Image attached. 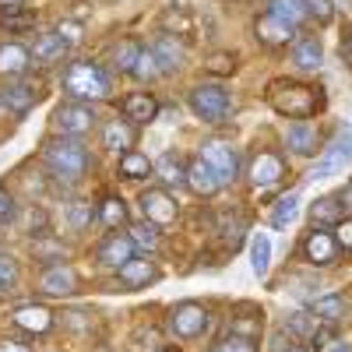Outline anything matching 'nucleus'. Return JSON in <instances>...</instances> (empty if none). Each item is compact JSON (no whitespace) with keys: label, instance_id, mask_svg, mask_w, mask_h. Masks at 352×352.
Returning a JSON list of instances; mask_svg holds the SVG:
<instances>
[{"label":"nucleus","instance_id":"obj_11","mask_svg":"<svg viewBox=\"0 0 352 352\" xmlns=\"http://www.w3.org/2000/svg\"><path fill=\"white\" fill-rule=\"evenodd\" d=\"M39 292L43 296H74L78 292V272L71 264H50V268L39 275Z\"/></svg>","mask_w":352,"mask_h":352},{"label":"nucleus","instance_id":"obj_39","mask_svg":"<svg viewBox=\"0 0 352 352\" xmlns=\"http://www.w3.org/2000/svg\"><path fill=\"white\" fill-rule=\"evenodd\" d=\"M92 219H99V208H92V201H71V204H67V222H71V229L92 226Z\"/></svg>","mask_w":352,"mask_h":352},{"label":"nucleus","instance_id":"obj_47","mask_svg":"<svg viewBox=\"0 0 352 352\" xmlns=\"http://www.w3.org/2000/svg\"><path fill=\"white\" fill-rule=\"evenodd\" d=\"M335 232H338V236H335V240H338V247L352 254V215H349V219H342V222L335 226Z\"/></svg>","mask_w":352,"mask_h":352},{"label":"nucleus","instance_id":"obj_52","mask_svg":"<svg viewBox=\"0 0 352 352\" xmlns=\"http://www.w3.org/2000/svg\"><path fill=\"white\" fill-rule=\"evenodd\" d=\"M282 352H310V349H303V345H289V349H282Z\"/></svg>","mask_w":352,"mask_h":352},{"label":"nucleus","instance_id":"obj_54","mask_svg":"<svg viewBox=\"0 0 352 352\" xmlns=\"http://www.w3.org/2000/svg\"><path fill=\"white\" fill-rule=\"evenodd\" d=\"M331 352H352V345H335Z\"/></svg>","mask_w":352,"mask_h":352},{"label":"nucleus","instance_id":"obj_3","mask_svg":"<svg viewBox=\"0 0 352 352\" xmlns=\"http://www.w3.org/2000/svg\"><path fill=\"white\" fill-rule=\"evenodd\" d=\"M64 92L74 99V102H96V99H106L109 96V78L99 64L92 60H78L67 67L64 74Z\"/></svg>","mask_w":352,"mask_h":352},{"label":"nucleus","instance_id":"obj_18","mask_svg":"<svg viewBox=\"0 0 352 352\" xmlns=\"http://www.w3.org/2000/svg\"><path fill=\"white\" fill-rule=\"evenodd\" d=\"M187 187L197 194V197H212L219 187H222V180H219V173L208 166V162H204L201 155L187 166Z\"/></svg>","mask_w":352,"mask_h":352},{"label":"nucleus","instance_id":"obj_31","mask_svg":"<svg viewBox=\"0 0 352 352\" xmlns=\"http://www.w3.org/2000/svg\"><path fill=\"white\" fill-rule=\"evenodd\" d=\"M141 43L138 39H120L113 46V67L116 71H127V74H134V67H138V60H141Z\"/></svg>","mask_w":352,"mask_h":352},{"label":"nucleus","instance_id":"obj_50","mask_svg":"<svg viewBox=\"0 0 352 352\" xmlns=\"http://www.w3.org/2000/svg\"><path fill=\"white\" fill-rule=\"evenodd\" d=\"M338 201H342V208H345V215H352V180L345 184V190L338 194Z\"/></svg>","mask_w":352,"mask_h":352},{"label":"nucleus","instance_id":"obj_36","mask_svg":"<svg viewBox=\"0 0 352 352\" xmlns=\"http://www.w3.org/2000/svg\"><path fill=\"white\" fill-rule=\"evenodd\" d=\"M317 328H320V324H317V317L307 314V310H296V314H289V317H285V331L300 335V338H314Z\"/></svg>","mask_w":352,"mask_h":352},{"label":"nucleus","instance_id":"obj_30","mask_svg":"<svg viewBox=\"0 0 352 352\" xmlns=\"http://www.w3.org/2000/svg\"><path fill=\"white\" fill-rule=\"evenodd\" d=\"M32 53H36L39 64H56V60H64V56H67V46H64V39L56 36V32H43L36 39Z\"/></svg>","mask_w":352,"mask_h":352},{"label":"nucleus","instance_id":"obj_14","mask_svg":"<svg viewBox=\"0 0 352 352\" xmlns=\"http://www.w3.org/2000/svg\"><path fill=\"white\" fill-rule=\"evenodd\" d=\"M152 56H155V64H159L162 74H173V71L184 67L187 50H184V43L176 39V36L162 32V36H155V43H152Z\"/></svg>","mask_w":352,"mask_h":352},{"label":"nucleus","instance_id":"obj_21","mask_svg":"<svg viewBox=\"0 0 352 352\" xmlns=\"http://www.w3.org/2000/svg\"><path fill=\"white\" fill-rule=\"evenodd\" d=\"M342 219H345V208H342V201H338L335 194L317 197V201L310 204V222H314V229H331V226H338Z\"/></svg>","mask_w":352,"mask_h":352},{"label":"nucleus","instance_id":"obj_13","mask_svg":"<svg viewBox=\"0 0 352 352\" xmlns=\"http://www.w3.org/2000/svg\"><path fill=\"white\" fill-rule=\"evenodd\" d=\"M247 176H250L254 187H275V184L285 180V159L275 155V152H257Z\"/></svg>","mask_w":352,"mask_h":352},{"label":"nucleus","instance_id":"obj_38","mask_svg":"<svg viewBox=\"0 0 352 352\" xmlns=\"http://www.w3.org/2000/svg\"><path fill=\"white\" fill-rule=\"evenodd\" d=\"M296 215H300V197L289 194V197H282V201L275 204L272 226H275V229H285V226H292V219H296Z\"/></svg>","mask_w":352,"mask_h":352},{"label":"nucleus","instance_id":"obj_27","mask_svg":"<svg viewBox=\"0 0 352 352\" xmlns=\"http://www.w3.org/2000/svg\"><path fill=\"white\" fill-rule=\"evenodd\" d=\"M285 144H289L296 155H314V152H317V127L307 124V120L292 124L289 134H285Z\"/></svg>","mask_w":352,"mask_h":352},{"label":"nucleus","instance_id":"obj_29","mask_svg":"<svg viewBox=\"0 0 352 352\" xmlns=\"http://www.w3.org/2000/svg\"><path fill=\"white\" fill-rule=\"evenodd\" d=\"M268 14L282 18V21L292 25V28H300V25L310 18V8H307V0H272Z\"/></svg>","mask_w":352,"mask_h":352},{"label":"nucleus","instance_id":"obj_6","mask_svg":"<svg viewBox=\"0 0 352 352\" xmlns=\"http://www.w3.org/2000/svg\"><path fill=\"white\" fill-rule=\"evenodd\" d=\"M53 127L64 138H85L96 127V109L88 102H67V106H60L53 113Z\"/></svg>","mask_w":352,"mask_h":352},{"label":"nucleus","instance_id":"obj_28","mask_svg":"<svg viewBox=\"0 0 352 352\" xmlns=\"http://www.w3.org/2000/svg\"><path fill=\"white\" fill-rule=\"evenodd\" d=\"M0 96H4V106H8L11 113L25 116L28 109L39 102V88H36V85H11L8 92H0Z\"/></svg>","mask_w":352,"mask_h":352},{"label":"nucleus","instance_id":"obj_15","mask_svg":"<svg viewBox=\"0 0 352 352\" xmlns=\"http://www.w3.org/2000/svg\"><path fill=\"white\" fill-rule=\"evenodd\" d=\"M254 36H257V43L261 46H289V39L296 36V28L292 25H285L282 18H275V14H261L257 21H254Z\"/></svg>","mask_w":352,"mask_h":352},{"label":"nucleus","instance_id":"obj_24","mask_svg":"<svg viewBox=\"0 0 352 352\" xmlns=\"http://www.w3.org/2000/svg\"><path fill=\"white\" fill-rule=\"evenodd\" d=\"M152 173H159V180L166 187H184L187 184V166L176 152H162L155 162H152Z\"/></svg>","mask_w":352,"mask_h":352},{"label":"nucleus","instance_id":"obj_42","mask_svg":"<svg viewBox=\"0 0 352 352\" xmlns=\"http://www.w3.org/2000/svg\"><path fill=\"white\" fill-rule=\"evenodd\" d=\"M18 285V261L11 254H0V292H11Z\"/></svg>","mask_w":352,"mask_h":352},{"label":"nucleus","instance_id":"obj_43","mask_svg":"<svg viewBox=\"0 0 352 352\" xmlns=\"http://www.w3.org/2000/svg\"><path fill=\"white\" fill-rule=\"evenodd\" d=\"M134 74H138L141 81H152V78H159V74H162V71H159V64H155V56H152V50H141V60H138Z\"/></svg>","mask_w":352,"mask_h":352},{"label":"nucleus","instance_id":"obj_32","mask_svg":"<svg viewBox=\"0 0 352 352\" xmlns=\"http://www.w3.org/2000/svg\"><path fill=\"white\" fill-rule=\"evenodd\" d=\"M116 173L124 176V180H144V176L152 173V162H148V155H141V152H124L120 155V166H116Z\"/></svg>","mask_w":352,"mask_h":352},{"label":"nucleus","instance_id":"obj_26","mask_svg":"<svg viewBox=\"0 0 352 352\" xmlns=\"http://www.w3.org/2000/svg\"><path fill=\"white\" fill-rule=\"evenodd\" d=\"M310 314L317 317V324H338V320L345 317V296H338V292H328V296H317Z\"/></svg>","mask_w":352,"mask_h":352},{"label":"nucleus","instance_id":"obj_4","mask_svg":"<svg viewBox=\"0 0 352 352\" xmlns=\"http://www.w3.org/2000/svg\"><path fill=\"white\" fill-rule=\"evenodd\" d=\"M166 324H169V331L176 338H184V342L201 338L204 331H208V310H204L201 303H194V300H184V303H176L169 310Z\"/></svg>","mask_w":352,"mask_h":352},{"label":"nucleus","instance_id":"obj_33","mask_svg":"<svg viewBox=\"0 0 352 352\" xmlns=\"http://www.w3.org/2000/svg\"><path fill=\"white\" fill-rule=\"evenodd\" d=\"M250 268H254V275H268V268H272V240H268V232H257L254 236V243H250Z\"/></svg>","mask_w":352,"mask_h":352},{"label":"nucleus","instance_id":"obj_25","mask_svg":"<svg viewBox=\"0 0 352 352\" xmlns=\"http://www.w3.org/2000/svg\"><path fill=\"white\" fill-rule=\"evenodd\" d=\"M162 28L169 36H176V39H190L194 36V28H197V18H194V11L190 8H166L162 11Z\"/></svg>","mask_w":352,"mask_h":352},{"label":"nucleus","instance_id":"obj_1","mask_svg":"<svg viewBox=\"0 0 352 352\" xmlns=\"http://www.w3.org/2000/svg\"><path fill=\"white\" fill-rule=\"evenodd\" d=\"M324 92L314 85H300V81H275L268 92V106L278 116H289V120H310L324 109Z\"/></svg>","mask_w":352,"mask_h":352},{"label":"nucleus","instance_id":"obj_8","mask_svg":"<svg viewBox=\"0 0 352 352\" xmlns=\"http://www.w3.org/2000/svg\"><path fill=\"white\" fill-rule=\"evenodd\" d=\"M141 212H144V222H152V226H173L176 215H180V204H176L169 190L152 187L141 194Z\"/></svg>","mask_w":352,"mask_h":352},{"label":"nucleus","instance_id":"obj_57","mask_svg":"<svg viewBox=\"0 0 352 352\" xmlns=\"http://www.w3.org/2000/svg\"><path fill=\"white\" fill-rule=\"evenodd\" d=\"M4 4H21V0H4Z\"/></svg>","mask_w":352,"mask_h":352},{"label":"nucleus","instance_id":"obj_23","mask_svg":"<svg viewBox=\"0 0 352 352\" xmlns=\"http://www.w3.org/2000/svg\"><path fill=\"white\" fill-rule=\"evenodd\" d=\"M292 64H296L300 71H317L320 64H324V46H320V39L317 36L296 39V46H292Z\"/></svg>","mask_w":352,"mask_h":352},{"label":"nucleus","instance_id":"obj_10","mask_svg":"<svg viewBox=\"0 0 352 352\" xmlns=\"http://www.w3.org/2000/svg\"><path fill=\"white\" fill-rule=\"evenodd\" d=\"M155 278H159V268H155V261H148V257H131L127 264L116 268V285H120L124 292L148 289Z\"/></svg>","mask_w":352,"mask_h":352},{"label":"nucleus","instance_id":"obj_35","mask_svg":"<svg viewBox=\"0 0 352 352\" xmlns=\"http://www.w3.org/2000/svg\"><path fill=\"white\" fill-rule=\"evenodd\" d=\"M99 222L109 226V229L124 226V222H127V204H124L120 197H102V204H99Z\"/></svg>","mask_w":352,"mask_h":352},{"label":"nucleus","instance_id":"obj_58","mask_svg":"<svg viewBox=\"0 0 352 352\" xmlns=\"http://www.w3.org/2000/svg\"><path fill=\"white\" fill-rule=\"evenodd\" d=\"M349 4H352V0H349Z\"/></svg>","mask_w":352,"mask_h":352},{"label":"nucleus","instance_id":"obj_9","mask_svg":"<svg viewBox=\"0 0 352 352\" xmlns=\"http://www.w3.org/2000/svg\"><path fill=\"white\" fill-rule=\"evenodd\" d=\"M345 166H352V127L342 131V134L328 144V148H324V155H320L314 176H317V180H328V176L342 173Z\"/></svg>","mask_w":352,"mask_h":352},{"label":"nucleus","instance_id":"obj_22","mask_svg":"<svg viewBox=\"0 0 352 352\" xmlns=\"http://www.w3.org/2000/svg\"><path fill=\"white\" fill-rule=\"evenodd\" d=\"M32 67V50H25L21 43H4L0 46V74L18 78Z\"/></svg>","mask_w":352,"mask_h":352},{"label":"nucleus","instance_id":"obj_45","mask_svg":"<svg viewBox=\"0 0 352 352\" xmlns=\"http://www.w3.org/2000/svg\"><path fill=\"white\" fill-rule=\"evenodd\" d=\"M53 32L64 39V46H67V50H71L74 43H81V25H78V21H60V25L53 28Z\"/></svg>","mask_w":352,"mask_h":352},{"label":"nucleus","instance_id":"obj_53","mask_svg":"<svg viewBox=\"0 0 352 352\" xmlns=\"http://www.w3.org/2000/svg\"><path fill=\"white\" fill-rule=\"evenodd\" d=\"M155 352H180V349H176V345H159Z\"/></svg>","mask_w":352,"mask_h":352},{"label":"nucleus","instance_id":"obj_40","mask_svg":"<svg viewBox=\"0 0 352 352\" xmlns=\"http://www.w3.org/2000/svg\"><path fill=\"white\" fill-rule=\"evenodd\" d=\"M204 71L215 74V78H229L232 71H236V53H212L208 60H204Z\"/></svg>","mask_w":352,"mask_h":352},{"label":"nucleus","instance_id":"obj_17","mask_svg":"<svg viewBox=\"0 0 352 352\" xmlns=\"http://www.w3.org/2000/svg\"><path fill=\"white\" fill-rule=\"evenodd\" d=\"M14 328L28 331V335H50L53 331V314L39 303H28L14 310Z\"/></svg>","mask_w":352,"mask_h":352},{"label":"nucleus","instance_id":"obj_55","mask_svg":"<svg viewBox=\"0 0 352 352\" xmlns=\"http://www.w3.org/2000/svg\"><path fill=\"white\" fill-rule=\"evenodd\" d=\"M345 50H349V56H352V36H349V46H342V53H345Z\"/></svg>","mask_w":352,"mask_h":352},{"label":"nucleus","instance_id":"obj_16","mask_svg":"<svg viewBox=\"0 0 352 352\" xmlns=\"http://www.w3.org/2000/svg\"><path fill=\"white\" fill-rule=\"evenodd\" d=\"M96 257L106 264V268H120V264H127L134 257V240L124 236V232H109V236L99 243Z\"/></svg>","mask_w":352,"mask_h":352},{"label":"nucleus","instance_id":"obj_46","mask_svg":"<svg viewBox=\"0 0 352 352\" xmlns=\"http://www.w3.org/2000/svg\"><path fill=\"white\" fill-rule=\"evenodd\" d=\"M14 219V194L8 187H0V226H8Z\"/></svg>","mask_w":352,"mask_h":352},{"label":"nucleus","instance_id":"obj_20","mask_svg":"<svg viewBox=\"0 0 352 352\" xmlns=\"http://www.w3.org/2000/svg\"><path fill=\"white\" fill-rule=\"evenodd\" d=\"M124 116L131 124H152L155 116H159V102L152 92H131L124 99Z\"/></svg>","mask_w":352,"mask_h":352},{"label":"nucleus","instance_id":"obj_41","mask_svg":"<svg viewBox=\"0 0 352 352\" xmlns=\"http://www.w3.org/2000/svg\"><path fill=\"white\" fill-rule=\"evenodd\" d=\"M131 240H134V247H141V250H155V247H159V232H155L152 222H141V226L131 229Z\"/></svg>","mask_w":352,"mask_h":352},{"label":"nucleus","instance_id":"obj_34","mask_svg":"<svg viewBox=\"0 0 352 352\" xmlns=\"http://www.w3.org/2000/svg\"><path fill=\"white\" fill-rule=\"evenodd\" d=\"M219 232H222V243H226L229 250H236V247L243 243L247 219H243V215H222V226H219Z\"/></svg>","mask_w":352,"mask_h":352},{"label":"nucleus","instance_id":"obj_56","mask_svg":"<svg viewBox=\"0 0 352 352\" xmlns=\"http://www.w3.org/2000/svg\"><path fill=\"white\" fill-rule=\"evenodd\" d=\"M4 109H8V106H4V96H0V113H4Z\"/></svg>","mask_w":352,"mask_h":352},{"label":"nucleus","instance_id":"obj_12","mask_svg":"<svg viewBox=\"0 0 352 352\" xmlns=\"http://www.w3.org/2000/svg\"><path fill=\"white\" fill-rule=\"evenodd\" d=\"M338 240L331 236L328 229H314L310 236L303 240V257L314 264V268H328V264H335L338 261Z\"/></svg>","mask_w":352,"mask_h":352},{"label":"nucleus","instance_id":"obj_19","mask_svg":"<svg viewBox=\"0 0 352 352\" xmlns=\"http://www.w3.org/2000/svg\"><path fill=\"white\" fill-rule=\"evenodd\" d=\"M102 141H106V148L109 152H116V155H124V152H131L134 148V141H138V131H134V124L127 120H109L106 124V131H102Z\"/></svg>","mask_w":352,"mask_h":352},{"label":"nucleus","instance_id":"obj_37","mask_svg":"<svg viewBox=\"0 0 352 352\" xmlns=\"http://www.w3.org/2000/svg\"><path fill=\"white\" fill-rule=\"evenodd\" d=\"M0 25H4L8 32H28V28L36 25V18L28 14V11H21L18 4H11V8L0 11Z\"/></svg>","mask_w":352,"mask_h":352},{"label":"nucleus","instance_id":"obj_5","mask_svg":"<svg viewBox=\"0 0 352 352\" xmlns=\"http://www.w3.org/2000/svg\"><path fill=\"white\" fill-rule=\"evenodd\" d=\"M190 109H194V116H201L204 124H219V120H226V113H229V92L222 85H197L190 92Z\"/></svg>","mask_w":352,"mask_h":352},{"label":"nucleus","instance_id":"obj_2","mask_svg":"<svg viewBox=\"0 0 352 352\" xmlns=\"http://www.w3.org/2000/svg\"><path fill=\"white\" fill-rule=\"evenodd\" d=\"M43 159H46L50 173L64 184H78L88 173V152L78 138H50L43 144Z\"/></svg>","mask_w":352,"mask_h":352},{"label":"nucleus","instance_id":"obj_7","mask_svg":"<svg viewBox=\"0 0 352 352\" xmlns=\"http://www.w3.org/2000/svg\"><path fill=\"white\" fill-rule=\"evenodd\" d=\"M201 159L219 173L222 184H232V180L240 176V155H236V148H232V144H226V141H204V144H201Z\"/></svg>","mask_w":352,"mask_h":352},{"label":"nucleus","instance_id":"obj_51","mask_svg":"<svg viewBox=\"0 0 352 352\" xmlns=\"http://www.w3.org/2000/svg\"><path fill=\"white\" fill-rule=\"evenodd\" d=\"M0 352H28V349L18 345V342H4V345H0Z\"/></svg>","mask_w":352,"mask_h":352},{"label":"nucleus","instance_id":"obj_48","mask_svg":"<svg viewBox=\"0 0 352 352\" xmlns=\"http://www.w3.org/2000/svg\"><path fill=\"white\" fill-rule=\"evenodd\" d=\"M307 8H310V18H317L320 25H324V21H331V4H328V0H307Z\"/></svg>","mask_w":352,"mask_h":352},{"label":"nucleus","instance_id":"obj_49","mask_svg":"<svg viewBox=\"0 0 352 352\" xmlns=\"http://www.w3.org/2000/svg\"><path fill=\"white\" fill-rule=\"evenodd\" d=\"M64 324H67V328H74V331H85L88 324H92V320H88V314H85V310H67V314H64Z\"/></svg>","mask_w":352,"mask_h":352},{"label":"nucleus","instance_id":"obj_44","mask_svg":"<svg viewBox=\"0 0 352 352\" xmlns=\"http://www.w3.org/2000/svg\"><path fill=\"white\" fill-rule=\"evenodd\" d=\"M215 352H257V345H254V338H243V335H226Z\"/></svg>","mask_w":352,"mask_h":352}]
</instances>
